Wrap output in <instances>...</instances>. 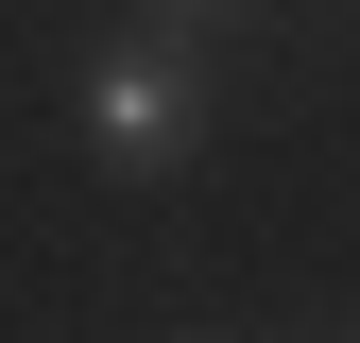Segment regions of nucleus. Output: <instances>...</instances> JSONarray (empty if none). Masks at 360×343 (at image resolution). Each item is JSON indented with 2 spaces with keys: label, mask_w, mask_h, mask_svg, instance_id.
I'll use <instances>...</instances> for the list:
<instances>
[{
  "label": "nucleus",
  "mask_w": 360,
  "mask_h": 343,
  "mask_svg": "<svg viewBox=\"0 0 360 343\" xmlns=\"http://www.w3.org/2000/svg\"><path fill=\"white\" fill-rule=\"evenodd\" d=\"M69 138L120 172V189H172V172L206 155V69L172 52V34H103V52L69 69Z\"/></svg>",
  "instance_id": "nucleus-1"
},
{
  "label": "nucleus",
  "mask_w": 360,
  "mask_h": 343,
  "mask_svg": "<svg viewBox=\"0 0 360 343\" xmlns=\"http://www.w3.org/2000/svg\"><path fill=\"white\" fill-rule=\"evenodd\" d=\"M155 18H240V0H155Z\"/></svg>",
  "instance_id": "nucleus-2"
}]
</instances>
